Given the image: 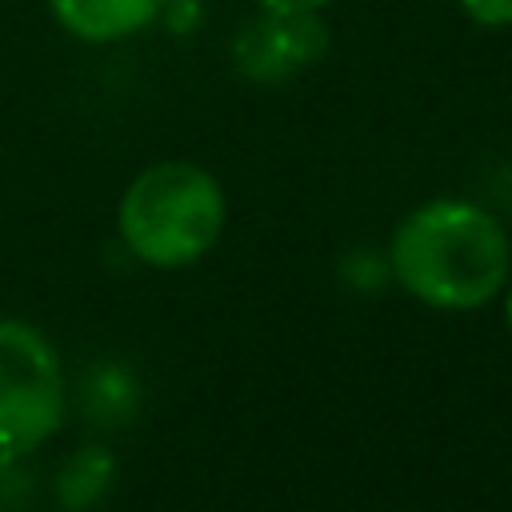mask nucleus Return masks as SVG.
Here are the masks:
<instances>
[{
	"mask_svg": "<svg viewBox=\"0 0 512 512\" xmlns=\"http://www.w3.org/2000/svg\"><path fill=\"white\" fill-rule=\"evenodd\" d=\"M332 48L324 12H272L256 8L232 36V68L248 84H288L316 68Z\"/></svg>",
	"mask_w": 512,
	"mask_h": 512,
	"instance_id": "20e7f679",
	"label": "nucleus"
},
{
	"mask_svg": "<svg viewBox=\"0 0 512 512\" xmlns=\"http://www.w3.org/2000/svg\"><path fill=\"white\" fill-rule=\"evenodd\" d=\"M68 380L52 340L16 316H0V456H24L64 424Z\"/></svg>",
	"mask_w": 512,
	"mask_h": 512,
	"instance_id": "7ed1b4c3",
	"label": "nucleus"
},
{
	"mask_svg": "<svg viewBox=\"0 0 512 512\" xmlns=\"http://www.w3.org/2000/svg\"><path fill=\"white\" fill-rule=\"evenodd\" d=\"M224 184L196 160H156L140 168L116 204V232L144 268L176 272L200 264L224 236Z\"/></svg>",
	"mask_w": 512,
	"mask_h": 512,
	"instance_id": "f03ea898",
	"label": "nucleus"
},
{
	"mask_svg": "<svg viewBox=\"0 0 512 512\" xmlns=\"http://www.w3.org/2000/svg\"><path fill=\"white\" fill-rule=\"evenodd\" d=\"M252 4L272 12H324L332 0H252Z\"/></svg>",
	"mask_w": 512,
	"mask_h": 512,
	"instance_id": "0eeeda50",
	"label": "nucleus"
},
{
	"mask_svg": "<svg viewBox=\"0 0 512 512\" xmlns=\"http://www.w3.org/2000/svg\"><path fill=\"white\" fill-rule=\"evenodd\" d=\"M388 268L412 300L436 312H476L504 292L512 240L484 204L432 196L396 224Z\"/></svg>",
	"mask_w": 512,
	"mask_h": 512,
	"instance_id": "f257e3e1",
	"label": "nucleus"
},
{
	"mask_svg": "<svg viewBox=\"0 0 512 512\" xmlns=\"http://www.w3.org/2000/svg\"><path fill=\"white\" fill-rule=\"evenodd\" d=\"M164 0H48L52 20L80 44H120L160 20Z\"/></svg>",
	"mask_w": 512,
	"mask_h": 512,
	"instance_id": "39448f33",
	"label": "nucleus"
},
{
	"mask_svg": "<svg viewBox=\"0 0 512 512\" xmlns=\"http://www.w3.org/2000/svg\"><path fill=\"white\" fill-rule=\"evenodd\" d=\"M504 320H508V332H512V280L504 284Z\"/></svg>",
	"mask_w": 512,
	"mask_h": 512,
	"instance_id": "6e6552de",
	"label": "nucleus"
},
{
	"mask_svg": "<svg viewBox=\"0 0 512 512\" xmlns=\"http://www.w3.org/2000/svg\"><path fill=\"white\" fill-rule=\"evenodd\" d=\"M460 16L484 32H504L512 28V0H456Z\"/></svg>",
	"mask_w": 512,
	"mask_h": 512,
	"instance_id": "423d86ee",
	"label": "nucleus"
}]
</instances>
